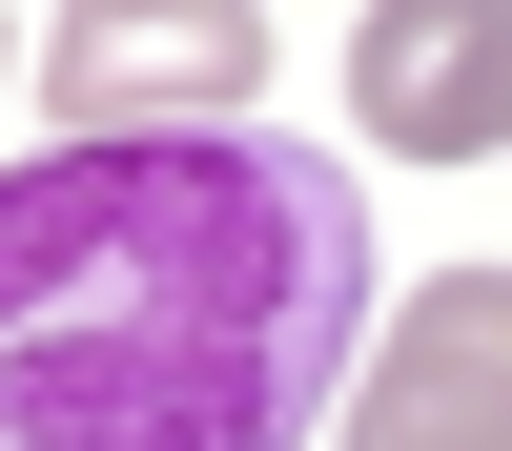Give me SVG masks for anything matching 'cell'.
I'll return each mask as SVG.
<instances>
[{
	"instance_id": "6da1fadb",
	"label": "cell",
	"mask_w": 512,
	"mask_h": 451,
	"mask_svg": "<svg viewBox=\"0 0 512 451\" xmlns=\"http://www.w3.org/2000/svg\"><path fill=\"white\" fill-rule=\"evenodd\" d=\"M369 205L308 123H82L0 164V451H328Z\"/></svg>"
},
{
	"instance_id": "7a4b0ae2",
	"label": "cell",
	"mask_w": 512,
	"mask_h": 451,
	"mask_svg": "<svg viewBox=\"0 0 512 451\" xmlns=\"http://www.w3.org/2000/svg\"><path fill=\"white\" fill-rule=\"evenodd\" d=\"M41 123H246V82H267V21L246 0H62L41 21Z\"/></svg>"
},
{
	"instance_id": "3957f363",
	"label": "cell",
	"mask_w": 512,
	"mask_h": 451,
	"mask_svg": "<svg viewBox=\"0 0 512 451\" xmlns=\"http://www.w3.org/2000/svg\"><path fill=\"white\" fill-rule=\"evenodd\" d=\"M349 451H512V267H451L410 287L390 328L349 349Z\"/></svg>"
},
{
	"instance_id": "277c9868",
	"label": "cell",
	"mask_w": 512,
	"mask_h": 451,
	"mask_svg": "<svg viewBox=\"0 0 512 451\" xmlns=\"http://www.w3.org/2000/svg\"><path fill=\"white\" fill-rule=\"evenodd\" d=\"M349 123L390 164H492L512 144V0H369L349 21Z\"/></svg>"
},
{
	"instance_id": "5b68a950",
	"label": "cell",
	"mask_w": 512,
	"mask_h": 451,
	"mask_svg": "<svg viewBox=\"0 0 512 451\" xmlns=\"http://www.w3.org/2000/svg\"><path fill=\"white\" fill-rule=\"evenodd\" d=\"M0 82H21V41H0Z\"/></svg>"
}]
</instances>
